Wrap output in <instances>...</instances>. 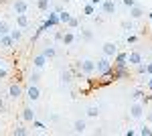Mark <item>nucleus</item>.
Returning a JSON list of instances; mask_svg holds the SVG:
<instances>
[{"label": "nucleus", "mask_w": 152, "mask_h": 136, "mask_svg": "<svg viewBox=\"0 0 152 136\" xmlns=\"http://www.w3.org/2000/svg\"><path fill=\"white\" fill-rule=\"evenodd\" d=\"M112 67H114L112 59H110V57H102V59L95 61V75L99 77V75H104V73H110Z\"/></svg>", "instance_id": "f257e3e1"}, {"label": "nucleus", "mask_w": 152, "mask_h": 136, "mask_svg": "<svg viewBox=\"0 0 152 136\" xmlns=\"http://www.w3.org/2000/svg\"><path fill=\"white\" fill-rule=\"evenodd\" d=\"M77 67L81 69V73L85 75V77L95 75V61H94V59H83V61H77Z\"/></svg>", "instance_id": "f03ea898"}, {"label": "nucleus", "mask_w": 152, "mask_h": 136, "mask_svg": "<svg viewBox=\"0 0 152 136\" xmlns=\"http://www.w3.org/2000/svg\"><path fill=\"white\" fill-rule=\"evenodd\" d=\"M59 12H49L47 16H45V21H43V26L47 29V31H51V29H55V26H59Z\"/></svg>", "instance_id": "7ed1b4c3"}, {"label": "nucleus", "mask_w": 152, "mask_h": 136, "mask_svg": "<svg viewBox=\"0 0 152 136\" xmlns=\"http://www.w3.org/2000/svg\"><path fill=\"white\" fill-rule=\"evenodd\" d=\"M112 63L116 67H126L128 65V53L126 51H118L116 55H114V59H112Z\"/></svg>", "instance_id": "20e7f679"}, {"label": "nucleus", "mask_w": 152, "mask_h": 136, "mask_svg": "<svg viewBox=\"0 0 152 136\" xmlns=\"http://www.w3.org/2000/svg\"><path fill=\"white\" fill-rule=\"evenodd\" d=\"M39 98H41V90H39V85H37V83H31L28 90H26V100H28V102H37Z\"/></svg>", "instance_id": "39448f33"}, {"label": "nucleus", "mask_w": 152, "mask_h": 136, "mask_svg": "<svg viewBox=\"0 0 152 136\" xmlns=\"http://www.w3.org/2000/svg\"><path fill=\"white\" fill-rule=\"evenodd\" d=\"M112 73H114V79H128L130 77V69H128V65L126 67H112Z\"/></svg>", "instance_id": "423d86ee"}, {"label": "nucleus", "mask_w": 152, "mask_h": 136, "mask_svg": "<svg viewBox=\"0 0 152 136\" xmlns=\"http://www.w3.org/2000/svg\"><path fill=\"white\" fill-rule=\"evenodd\" d=\"M130 116L136 118V120L142 118V116H144V104L142 102H134L132 106H130Z\"/></svg>", "instance_id": "0eeeda50"}, {"label": "nucleus", "mask_w": 152, "mask_h": 136, "mask_svg": "<svg viewBox=\"0 0 152 136\" xmlns=\"http://www.w3.org/2000/svg\"><path fill=\"white\" fill-rule=\"evenodd\" d=\"M23 96V85L20 83H10L8 85V98L10 100H18Z\"/></svg>", "instance_id": "6e6552de"}, {"label": "nucleus", "mask_w": 152, "mask_h": 136, "mask_svg": "<svg viewBox=\"0 0 152 136\" xmlns=\"http://www.w3.org/2000/svg\"><path fill=\"white\" fill-rule=\"evenodd\" d=\"M102 51H104V57H110V59H114V55L118 53V45H116V43H112V41H107V43H104Z\"/></svg>", "instance_id": "1a4fd4ad"}, {"label": "nucleus", "mask_w": 152, "mask_h": 136, "mask_svg": "<svg viewBox=\"0 0 152 136\" xmlns=\"http://www.w3.org/2000/svg\"><path fill=\"white\" fill-rule=\"evenodd\" d=\"M142 61H144V57H142L140 51H128V65L136 67V65L142 63Z\"/></svg>", "instance_id": "9d476101"}, {"label": "nucleus", "mask_w": 152, "mask_h": 136, "mask_svg": "<svg viewBox=\"0 0 152 136\" xmlns=\"http://www.w3.org/2000/svg\"><path fill=\"white\" fill-rule=\"evenodd\" d=\"M99 8H102L104 14H114L116 12V0H104L99 4Z\"/></svg>", "instance_id": "9b49d317"}, {"label": "nucleus", "mask_w": 152, "mask_h": 136, "mask_svg": "<svg viewBox=\"0 0 152 136\" xmlns=\"http://www.w3.org/2000/svg\"><path fill=\"white\" fill-rule=\"evenodd\" d=\"M12 10L16 12V14H26V10H28V2H26V0H16V2L12 4Z\"/></svg>", "instance_id": "f8f14e48"}, {"label": "nucleus", "mask_w": 152, "mask_h": 136, "mask_svg": "<svg viewBox=\"0 0 152 136\" xmlns=\"http://www.w3.org/2000/svg\"><path fill=\"white\" fill-rule=\"evenodd\" d=\"M142 16H144V8H142L140 4L130 6V18H132V21H140Z\"/></svg>", "instance_id": "ddd939ff"}, {"label": "nucleus", "mask_w": 152, "mask_h": 136, "mask_svg": "<svg viewBox=\"0 0 152 136\" xmlns=\"http://www.w3.org/2000/svg\"><path fill=\"white\" fill-rule=\"evenodd\" d=\"M114 73L110 71V73H104V75H99V79H97V85H102V87H105V85H110V83H114Z\"/></svg>", "instance_id": "4468645a"}, {"label": "nucleus", "mask_w": 152, "mask_h": 136, "mask_svg": "<svg viewBox=\"0 0 152 136\" xmlns=\"http://www.w3.org/2000/svg\"><path fill=\"white\" fill-rule=\"evenodd\" d=\"M59 79H61V83H63V85L71 83V81H73V73H71V69H63V71L59 73Z\"/></svg>", "instance_id": "2eb2a0df"}, {"label": "nucleus", "mask_w": 152, "mask_h": 136, "mask_svg": "<svg viewBox=\"0 0 152 136\" xmlns=\"http://www.w3.org/2000/svg\"><path fill=\"white\" fill-rule=\"evenodd\" d=\"M47 61H49V59L41 53V55H37L35 59H33V67H35V69H43L45 65H47Z\"/></svg>", "instance_id": "dca6fc26"}, {"label": "nucleus", "mask_w": 152, "mask_h": 136, "mask_svg": "<svg viewBox=\"0 0 152 136\" xmlns=\"http://www.w3.org/2000/svg\"><path fill=\"white\" fill-rule=\"evenodd\" d=\"M77 39H79V37H75V33L67 31V33H63V39H61V43H65V45H73Z\"/></svg>", "instance_id": "f3484780"}, {"label": "nucleus", "mask_w": 152, "mask_h": 136, "mask_svg": "<svg viewBox=\"0 0 152 136\" xmlns=\"http://www.w3.org/2000/svg\"><path fill=\"white\" fill-rule=\"evenodd\" d=\"M23 120L24 122H33V120H35V110H33L31 106H26L23 110Z\"/></svg>", "instance_id": "a211bd4d"}, {"label": "nucleus", "mask_w": 152, "mask_h": 136, "mask_svg": "<svg viewBox=\"0 0 152 136\" xmlns=\"http://www.w3.org/2000/svg\"><path fill=\"white\" fill-rule=\"evenodd\" d=\"M28 16H26V14H16V26H18V29H26V26H28Z\"/></svg>", "instance_id": "6ab92c4d"}, {"label": "nucleus", "mask_w": 152, "mask_h": 136, "mask_svg": "<svg viewBox=\"0 0 152 136\" xmlns=\"http://www.w3.org/2000/svg\"><path fill=\"white\" fill-rule=\"evenodd\" d=\"M85 128H87L85 120H75V122H73V132H77V134H83Z\"/></svg>", "instance_id": "aec40b11"}, {"label": "nucleus", "mask_w": 152, "mask_h": 136, "mask_svg": "<svg viewBox=\"0 0 152 136\" xmlns=\"http://www.w3.org/2000/svg\"><path fill=\"white\" fill-rule=\"evenodd\" d=\"M14 45V41H12L10 35H2V39H0V47H4V49H12Z\"/></svg>", "instance_id": "412c9836"}, {"label": "nucleus", "mask_w": 152, "mask_h": 136, "mask_svg": "<svg viewBox=\"0 0 152 136\" xmlns=\"http://www.w3.org/2000/svg\"><path fill=\"white\" fill-rule=\"evenodd\" d=\"M8 35L12 37L14 43H18V41L23 39V29H18V26H16V29H10V33H8Z\"/></svg>", "instance_id": "4be33fe9"}, {"label": "nucleus", "mask_w": 152, "mask_h": 136, "mask_svg": "<svg viewBox=\"0 0 152 136\" xmlns=\"http://www.w3.org/2000/svg\"><path fill=\"white\" fill-rule=\"evenodd\" d=\"M79 39H83V41H94V31L91 29H81Z\"/></svg>", "instance_id": "5701e85b"}, {"label": "nucleus", "mask_w": 152, "mask_h": 136, "mask_svg": "<svg viewBox=\"0 0 152 136\" xmlns=\"http://www.w3.org/2000/svg\"><path fill=\"white\" fill-rule=\"evenodd\" d=\"M43 55L47 57V59H53V57L57 55V49H55L53 45H49V47H45V49H43Z\"/></svg>", "instance_id": "b1692460"}, {"label": "nucleus", "mask_w": 152, "mask_h": 136, "mask_svg": "<svg viewBox=\"0 0 152 136\" xmlns=\"http://www.w3.org/2000/svg\"><path fill=\"white\" fill-rule=\"evenodd\" d=\"M28 81H31V83H39V81H41V69H35V71H31V75H28Z\"/></svg>", "instance_id": "393cba45"}, {"label": "nucleus", "mask_w": 152, "mask_h": 136, "mask_svg": "<svg viewBox=\"0 0 152 136\" xmlns=\"http://www.w3.org/2000/svg\"><path fill=\"white\" fill-rule=\"evenodd\" d=\"M45 33H47V29H45V26L41 24V26H39V29L35 31V35H33V39H31V41H33V43H35V41H39V39H41V37H43Z\"/></svg>", "instance_id": "a878e982"}, {"label": "nucleus", "mask_w": 152, "mask_h": 136, "mask_svg": "<svg viewBox=\"0 0 152 136\" xmlns=\"http://www.w3.org/2000/svg\"><path fill=\"white\" fill-rule=\"evenodd\" d=\"M122 29H124L128 35L134 33V23H132V18H130V21H124V23H122Z\"/></svg>", "instance_id": "bb28decb"}, {"label": "nucleus", "mask_w": 152, "mask_h": 136, "mask_svg": "<svg viewBox=\"0 0 152 136\" xmlns=\"http://www.w3.org/2000/svg\"><path fill=\"white\" fill-rule=\"evenodd\" d=\"M69 18H71V12H67V10L59 12V23H61V24H67V23H69Z\"/></svg>", "instance_id": "cd10ccee"}, {"label": "nucleus", "mask_w": 152, "mask_h": 136, "mask_svg": "<svg viewBox=\"0 0 152 136\" xmlns=\"http://www.w3.org/2000/svg\"><path fill=\"white\" fill-rule=\"evenodd\" d=\"M83 14H87V16H91V14H95V6L91 4V2H87V4L83 6Z\"/></svg>", "instance_id": "c85d7f7f"}, {"label": "nucleus", "mask_w": 152, "mask_h": 136, "mask_svg": "<svg viewBox=\"0 0 152 136\" xmlns=\"http://www.w3.org/2000/svg\"><path fill=\"white\" fill-rule=\"evenodd\" d=\"M12 134H14V136H26V134H28V130H26L24 126H16V128L12 130Z\"/></svg>", "instance_id": "c756f323"}, {"label": "nucleus", "mask_w": 152, "mask_h": 136, "mask_svg": "<svg viewBox=\"0 0 152 136\" xmlns=\"http://www.w3.org/2000/svg\"><path fill=\"white\" fill-rule=\"evenodd\" d=\"M10 33V24L6 21H0V35H8Z\"/></svg>", "instance_id": "7c9ffc66"}, {"label": "nucleus", "mask_w": 152, "mask_h": 136, "mask_svg": "<svg viewBox=\"0 0 152 136\" xmlns=\"http://www.w3.org/2000/svg\"><path fill=\"white\" fill-rule=\"evenodd\" d=\"M10 77V69L6 67V65H2L0 67V79H8Z\"/></svg>", "instance_id": "2f4dec72"}, {"label": "nucleus", "mask_w": 152, "mask_h": 136, "mask_svg": "<svg viewBox=\"0 0 152 136\" xmlns=\"http://www.w3.org/2000/svg\"><path fill=\"white\" fill-rule=\"evenodd\" d=\"M97 114H99V108H97V106H89V108H87V116H89V118H97Z\"/></svg>", "instance_id": "473e14b6"}, {"label": "nucleus", "mask_w": 152, "mask_h": 136, "mask_svg": "<svg viewBox=\"0 0 152 136\" xmlns=\"http://www.w3.org/2000/svg\"><path fill=\"white\" fill-rule=\"evenodd\" d=\"M49 4H51V2H47V0H37V8H39V10L41 12H45L49 8Z\"/></svg>", "instance_id": "72a5a7b5"}, {"label": "nucleus", "mask_w": 152, "mask_h": 136, "mask_svg": "<svg viewBox=\"0 0 152 136\" xmlns=\"http://www.w3.org/2000/svg\"><path fill=\"white\" fill-rule=\"evenodd\" d=\"M138 134L140 136H152V128L150 126H142L140 130H138Z\"/></svg>", "instance_id": "f704fd0d"}, {"label": "nucleus", "mask_w": 152, "mask_h": 136, "mask_svg": "<svg viewBox=\"0 0 152 136\" xmlns=\"http://www.w3.org/2000/svg\"><path fill=\"white\" fill-rule=\"evenodd\" d=\"M33 128H35V130H41V132H43V130H47V126L43 124V122H39V120H33Z\"/></svg>", "instance_id": "c9c22d12"}, {"label": "nucleus", "mask_w": 152, "mask_h": 136, "mask_svg": "<svg viewBox=\"0 0 152 136\" xmlns=\"http://www.w3.org/2000/svg\"><path fill=\"white\" fill-rule=\"evenodd\" d=\"M138 39H140V37H138V35H128V37H126V43H128V45H134V43H138Z\"/></svg>", "instance_id": "e433bc0d"}, {"label": "nucleus", "mask_w": 152, "mask_h": 136, "mask_svg": "<svg viewBox=\"0 0 152 136\" xmlns=\"http://www.w3.org/2000/svg\"><path fill=\"white\" fill-rule=\"evenodd\" d=\"M142 96H144V91H142V90H134V91H132V100H134V102L142 100Z\"/></svg>", "instance_id": "4c0bfd02"}, {"label": "nucleus", "mask_w": 152, "mask_h": 136, "mask_svg": "<svg viewBox=\"0 0 152 136\" xmlns=\"http://www.w3.org/2000/svg\"><path fill=\"white\" fill-rule=\"evenodd\" d=\"M65 26H69V29H77V26H79V21H77L75 16H71V18H69V23L65 24Z\"/></svg>", "instance_id": "58836bf2"}, {"label": "nucleus", "mask_w": 152, "mask_h": 136, "mask_svg": "<svg viewBox=\"0 0 152 136\" xmlns=\"http://www.w3.org/2000/svg\"><path fill=\"white\" fill-rule=\"evenodd\" d=\"M136 69H138V73H140V75H146V63H144V61H142V63H138V65H136Z\"/></svg>", "instance_id": "ea45409f"}, {"label": "nucleus", "mask_w": 152, "mask_h": 136, "mask_svg": "<svg viewBox=\"0 0 152 136\" xmlns=\"http://www.w3.org/2000/svg\"><path fill=\"white\" fill-rule=\"evenodd\" d=\"M61 39H63V31H55V33H53V41H61Z\"/></svg>", "instance_id": "a19ab883"}, {"label": "nucleus", "mask_w": 152, "mask_h": 136, "mask_svg": "<svg viewBox=\"0 0 152 136\" xmlns=\"http://www.w3.org/2000/svg\"><path fill=\"white\" fill-rule=\"evenodd\" d=\"M122 4H124L126 8H130V6H134V4H136V0H122Z\"/></svg>", "instance_id": "79ce46f5"}, {"label": "nucleus", "mask_w": 152, "mask_h": 136, "mask_svg": "<svg viewBox=\"0 0 152 136\" xmlns=\"http://www.w3.org/2000/svg\"><path fill=\"white\" fill-rule=\"evenodd\" d=\"M146 75H152V63H146Z\"/></svg>", "instance_id": "37998d69"}, {"label": "nucleus", "mask_w": 152, "mask_h": 136, "mask_svg": "<svg viewBox=\"0 0 152 136\" xmlns=\"http://www.w3.org/2000/svg\"><path fill=\"white\" fill-rule=\"evenodd\" d=\"M89 2H91V4H94L95 8H97V6H99V4H102V2H104V0H89Z\"/></svg>", "instance_id": "c03bdc74"}, {"label": "nucleus", "mask_w": 152, "mask_h": 136, "mask_svg": "<svg viewBox=\"0 0 152 136\" xmlns=\"http://www.w3.org/2000/svg\"><path fill=\"white\" fill-rule=\"evenodd\" d=\"M53 10H55V12H63V10H65V8H63V6H61V4H57V6H55V8H53Z\"/></svg>", "instance_id": "a18cd8bd"}, {"label": "nucleus", "mask_w": 152, "mask_h": 136, "mask_svg": "<svg viewBox=\"0 0 152 136\" xmlns=\"http://www.w3.org/2000/svg\"><path fill=\"white\" fill-rule=\"evenodd\" d=\"M136 134V130H132V128H128V130H126V136H134Z\"/></svg>", "instance_id": "49530a36"}, {"label": "nucleus", "mask_w": 152, "mask_h": 136, "mask_svg": "<svg viewBox=\"0 0 152 136\" xmlns=\"http://www.w3.org/2000/svg\"><path fill=\"white\" fill-rule=\"evenodd\" d=\"M4 108H6V106H4V100L0 98V112H4Z\"/></svg>", "instance_id": "de8ad7c7"}, {"label": "nucleus", "mask_w": 152, "mask_h": 136, "mask_svg": "<svg viewBox=\"0 0 152 136\" xmlns=\"http://www.w3.org/2000/svg\"><path fill=\"white\" fill-rule=\"evenodd\" d=\"M148 90L152 91V75H150V77H148Z\"/></svg>", "instance_id": "09e8293b"}, {"label": "nucleus", "mask_w": 152, "mask_h": 136, "mask_svg": "<svg viewBox=\"0 0 152 136\" xmlns=\"http://www.w3.org/2000/svg\"><path fill=\"white\" fill-rule=\"evenodd\" d=\"M2 65H6V59H4V57H0V67H2Z\"/></svg>", "instance_id": "8fccbe9b"}, {"label": "nucleus", "mask_w": 152, "mask_h": 136, "mask_svg": "<svg viewBox=\"0 0 152 136\" xmlns=\"http://www.w3.org/2000/svg\"><path fill=\"white\" fill-rule=\"evenodd\" d=\"M146 120H148V122L152 124V112H148V116H146Z\"/></svg>", "instance_id": "3c124183"}, {"label": "nucleus", "mask_w": 152, "mask_h": 136, "mask_svg": "<svg viewBox=\"0 0 152 136\" xmlns=\"http://www.w3.org/2000/svg\"><path fill=\"white\" fill-rule=\"evenodd\" d=\"M146 16H148V18H150V21H152V10H150V12H148V14H146Z\"/></svg>", "instance_id": "603ef678"}, {"label": "nucleus", "mask_w": 152, "mask_h": 136, "mask_svg": "<svg viewBox=\"0 0 152 136\" xmlns=\"http://www.w3.org/2000/svg\"><path fill=\"white\" fill-rule=\"evenodd\" d=\"M61 2H63V4H69V2H71V0H61Z\"/></svg>", "instance_id": "864d4df0"}, {"label": "nucleus", "mask_w": 152, "mask_h": 136, "mask_svg": "<svg viewBox=\"0 0 152 136\" xmlns=\"http://www.w3.org/2000/svg\"><path fill=\"white\" fill-rule=\"evenodd\" d=\"M75 2H83V0H75Z\"/></svg>", "instance_id": "5fc2aeb1"}, {"label": "nucleus", "mask_w": 152, "mask_h": 136, "mask_svg": "<svg viewBox=\"0 0 152 136\" xmlns=\"http://www.w3.org/2000/svg\"><path fill=\"white\" fill-rule=\"evenodd\" d=\"M47 2H53V0H47Z\"/></svg>", "instance_id": "6e6d98bb"}, {"label": "nucleus", "mask_w": 152, "mask_h": 136, "mask_svg": "<svg viewBox=\"0 0 152 136\" xmlns=\"http://www.w3.org/2000/svg\"><path fill=\"white\" fill-rule=\"evenodd\" d=\"M0 39H2V35H0Z\"/></svg>", "instance_id": "4d7b16f0"}]
</instances>
